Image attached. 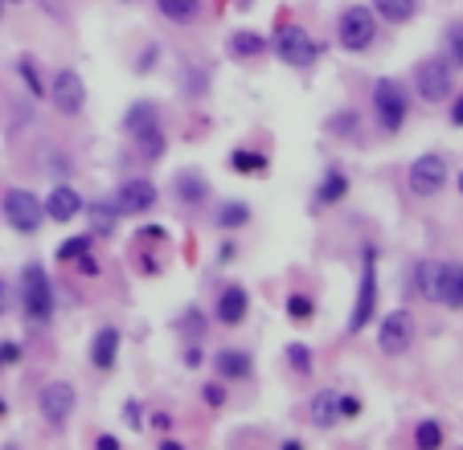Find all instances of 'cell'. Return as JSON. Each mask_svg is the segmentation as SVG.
I'll list each match as a JSON object with an SVG mask.
<instances>
[{"mask_svg":"<svg viewBox=\"0 0 463 450\" xmlns=\"http://www.w3.org/2000/svg\"><path fill=\"white\" fill-rule=\"evenodd\" d=\"M87 250H90V234H82V237H70V242L58 250V258H62V262H75V258H82Z\"/></svg>","mask_w":463,"mask_h":450,"instance_id":"32","label":"cell"},{"mask_svg":"<svg viewBox=\"0 0 463 450\" xmlns=\"http://www.w3.org/2000/svg\"><path fill=\"white\" fill-rule=\"evenodd\" d=\"M95 450H119V442H115V438H111V434H103V438H98V442H95Z\"/></svg>","mask_w":463,"mask_h":450,"instance_id":"43","label":"cell"},{"mask_svg":"<svg viewBox=\"0 0 463 450\" xmlns=\"http://www.w3.org/2000/svg\"><path fill=\"white\" fill-rule=\"evenodd\" d=\"M197 4L201 0H156V9L169 17V21H177V25H189L197 17Z\"/></svg>","mask_w":463,"mask_h":450,"instance_id":"23","label":"cell"},{"mask_svg":"<svg viewBox=\"0 0 463 450\" xmlns=\"http://www.w3.org/2000/svg\"><path fill=\"white\" fill-rule=\"evenodd\" d=\"M75 262H78V270H82V275H87V279H95V275H98V262H95V258H90V254L75 258Z\"/></svg>","mask_w":463,"mask_h":450,"instance_id":"38","label":"cell"},{"mask_svg":"<svg viewBox=\"0 0 463 450\" xmlns=\"http://www.w3.org/2000/svg\"><path fill=\"white\" fill-rule=\"evenodd\" d=\"M115 356H119V332L115 328H98L95 344H90V365L98 373H107V369H115Z\"/></svg>","mask_w":463,"mask_h":450,"instance_id":"17","label":"cell"},{"mask_svg":"<svg viewBox=\"0 0 463 450\" xmlns=\"http://www.w3.org/2000/svg\"><path fill=\"white\" fill-rule=\"evenodd\" d=\"M287 365L295 369L300 376H308V373H312V353H308L303 344H291V348H287Z\"/></svg>","mask_w":463,"mask_h":450,"instance_id":"31","label":"cell"},{"mask_svg":"<svg viewBox=\"0 0 463 450\" xmlns=\"http://www.w3.org/2000/svg\"><path fill=\"white\" fill-rule=\"evenodd\" d=\"M345 193H349V181L341 176V172H328V176H324V184L316 189V205H336Z\"/></svg>","mask_w":463,"mask_h":450,"instance_id":"24","label":"cell"},{"mask_svg":"<svg viewBox=\"0 0 463 450\" xmlns=\"http://www.w3.org/2000/svg\"><path fill=\"white\" fill-rule=\"evenodd\" d=\"M443 184H447V160L439 151H427L410 164V193L414 197H435Z\"/></svg>","mask_w":463,"mask_h":450,"instance_id":"9","label":"cell"},{"mask_svg":"<svg viewBox=\"0 0 463 450\" xmlns=\"http://www.w3.org/2000/svg\"><path fill=\"white\" fill-rule=\"evenodd\" d=\"M247 221H250V209L242 201L222 205V213H217V225H222V229H230V225H247Z\"/></svg>","mask_w":463,"mask_h":450,"instance_id":"29","label":"cell"},{"mask_svg":"<svg viewBox=\"0 0 463 450\" xmlns=\"http://www.w3.org/2000/svg\"><path fill=\"white\" fill-rule=\"evenodd\" d=\"M115 221H119L115 201H98V205H90V225H95V234H111V229H115Z\"/></svg>","mask_w":463,"mask_h":450,"instance_id":"26","label":"cell"},{"mask_svg":"<svg viewBox=\"0 0 463 450\" xmlns=\"http://www.w3.org/2000/svg\"><path fill=\"white\" fill-rule=\"evenodd\" d=\"M283 450H303V442H295V438H287V442H283Z\"/></svg>","mask_w":463,"mask_h":450,"instance_id":"46","label":"cell"},{"mask_svg":"<svg viewBox=\"0 0 463 450\" xmlns=\"http://www.w3.org/2000/svg\"><path fill=\"white\" fill-rule=\"evenodd\" d=\"M9 4H21V0H9Z\"/></svg>","mask_w":463,"mask_h":450,"instance_id":"49","label":"cell"},{"mask_svg":"<svg viewBox=\"0 0 463 450\" xmlns=\"http://www.w3.org/2000/svg\"><path fill=\"white\" fill-rule=\"evenodd\" d=\"M336 37H341V45L345 50H353V54H361V50H369L377 37V12L365 9V4H353V9L341 12V21H336Z\"/></svg>","mask_w":463,"mask_h":450,"instance_id":"4","label":"cell"},{"mask_svg":"<svg viewBox=\"0 0 463 450\" xmlns=\"http://www.w3.org/2000/svg\"><path fill=\"white\" fill-rule=\"evenodd\" d=\"M439 303H447V307H463V267L459 262H443Z\"/></svg>","mask_w":463,"mask_h":450,"instance_id":"19","label":"cell"},{"mask_svg":"<svg viewBox=\"0 0 463 450\" xmlns=\"http://www.w3.org/2000/svg\"><path fill=\"white\" fill-rule=\"evenodd\" d=\"M414 86H419V95L427 98V103H443L455 86L451 66L443 62V58H427V62H419V70H414Z\"/></svg>","mask_w":463,"mask_h":450,"instance_id":"10","label":"cell"},{"mask_svg":"<svg viewBox=\"0 0 463 450\" xmlns=\"http://www.w3.org/2000/svg\"><path fill=\"white\" fill-rule=\"evenodd\" d=\"M123 128H128V136L136 140V148H140L144 160H161L164 156L161 111L152 107V103H136V107L128 111V119H123Z\"/></svg>","mask_w":463,"mask_h":450,"instance_id":"1","label":"cell"},{"mask_svg":"<svg viewBox=\"0 0 463 450\" xmlns=\"http://www.w3.org/2000/svg\"><path fill=\"white\" fill-rule=\"evenodd\" d=\"M0 9H4V0H0Z\"/></svg>","mask_w":463,"mask_h":450,"instance_id":"51","label":"cell"},{"mask_svg":"<svg viewBox=\"0 0 463 450\" xmlns=\"http://www.w3.org/2000/svg\"><path fill=\"white\" fill-rule=\"evenodd\" d=\"M123 418H128V422H140V401H128V409H123Z\"/></svg>","mask_w":463,"mask_h":450,"instance_id":"42","label":"cell"},{"mask_svg":"<svg viewBox=\"0 0 463 450\" xmlns=\"http://www.w3.org/2000/svg\"><path fill=\"white\" fill-rule=\"evenodd\" d=\"M0 209H4V221L17 229V234H37L45 221V205L29 193V189H9L0 197Z\"/></svg>","mask_w":463,"mask_h":450,"instance_id":"2","label":"cell"},{"mask_svg":"<svg viewBox=\"0 0 463 450\" xmlns=\"http://www.w3.org/2000/svg\"><path fill=\"white\" fill-rule=\"evenodd\" d=\"M414 344V315L410 311H389L386 320H381V328H377V348L386 356H402Z\"/></svg>","mask_w":463,"mask_h":450,"instance_id":"8","label":"cell"},{"mask_svg":"<svg viewBox=\"0 0 463 450\" xmlns=\"http://www.w3.org/2000/svg\"><path fill=\"white\" fill-rule=\"evenodd\" d=\"M226 50L234 58H259V54H267V37H259V33H250V29H238V33H230Z\"/></svg>","mask_w":463,"mask_h":450,"instance_id":"21","label":"cell"},{"mask_svg":"<svg viewBox=\"0 0 463 450\" xmlns=\"http://www.w3.org/2000/svg\"><path fill=\"white\" fill-rule=\"evenodd\" d=\"M357 414H361V401H357V397H341V418H357Z\"/></svg>","mask_w":463,"mask_h":450,"instance_id":"37","label":"cell"},{"mask_svg":"<svg viewBox=\"0 0 463 450\" xmlns=\"http://www.w3.org/2000/svg\"><path fill=\"white\" fill-rule=\"evenodd\" d=\"M287 315L295 323H308L316 315V303L308 299V295H291V299H287Z\"/></svg>","mask_w":463,"mask_h":450,"instance_id":"30","label":"cell"},{"mask_svg":"<svg viewBox=\"0 0 463 450\" xmlns=\"http://www.w3.org/2000/svg\"><path fill=\"white\" fill-rule=\"evenodd\" d=\"M87 209V201L78 197V189H70V184H58L54 193L45 197V217L50 221H70V217H78Z\"/></svg>","mask_w":463,"mask_h":450,"instance_id":"14","label":"cell"},{"mask_svg":"<svg viewBox=\"0 0 463 450\" xmlns=\"http://www.w3.org/2000/svg\"><path fill=\"white\" fill-rule=\"evenodd\" d=\"M333 128H336V131H345V136H349V131H353V111H345V115L336 119Z\"/></svg>","mask_w":463,"mask_h":450,"instance_id":"40","label":"cell"},{"mask_svg":"<svg viewBox=\"0 0 463 450\" xmlns=\"http://www.w3.org/2000/svg\"><path fill=\"white\" fill-rule=\"evenodd\" d=\"M451 123H455V128H463V95L455 98V107H451Z\"/></svg>","mask_w":463,"mask_h":450,"instance_id":"41","label":"cell"},{"mask_svg":"<svg viewBox=\"0 0 463 450\" xmlns=\"http://www.w3.org/2000/svg\"><path fill=\"white\" fill-rule=\"evenodd\" d=\"M414 446L419 450H439L443 446V426L439 422H419V430H414Z\"/></svg>","mask_w":463,"mask_h":450,"instance_id":"28","label":"cell"},{"mask_svg":"<svg viewBox=\"0 0 463 450\" xmlns=\"http://www.w3.org/2000/svg\"><path fill=\"white\" fill-rule=\"evenodd\" d=\"M75 385H66V381H50V385L42 389V397H37V406H42V418L50 422L54 430H62L66 422H70V414H75Z\"/></svg>","mask_w":463,"mask_h":450,"instance_id":"11","label":"cell"},{"mask_svg":"<svg viewBox=\"0 0 463 450\" xmlns=\"http://www.w3.org/2000/svg\"><path fill=\"white\" fill-rule=\"evenodd\" d=\"M4 414H9V406H4V397H0V418H4Z\"/></svg>","mask_w":463,"mask_h":450,"instance_id":"47","label":"cell"},{"mask_svg":"<svg viewBox=\"0 0 463 450\" xmlns=\"http://www.w3.org/2000/svg\"><path fill=\"white\" fill-rule=\"evenodd\" d=\"M21 74H25V82H29V90H33V95H42L45 86H42V74H37V66H33V58H21Z\"/></svg>","mask_w":463,"mask_h":450,"instance_id":"34","label":"cell"},{"mask_svg":"<svg viewBox=\"0 0 463 450\" xmlns=\"http://www.w3.org/2000/svg\"><path fill=\"white\" fill-rule=\"evenodd\" d=\"M308 418H312V426H320V430H328L333 422H341V393H333V389H320V393L312 397Z\"/></svg>","mask_w":463,"mask_h":450,"instance_id":"18","label":"cell"},{"mask_svg":"<svg viewBox=\"0 0 463 450\" xmlns=\"http://www.w3.org/2000/svg\"><path fill=\"white\" fill-rule=\"evenodd\" d=\"M181 328H184V332H193L197 340H201V336H205V320H201V315H197V311H189V315H184V320H181Z\"/></svg>","mask_w":463,"mask_h":450,"instance_id":"35","label":"cell"},{"mask_svg":"<svg viewBox=\"0 0 463 450\" xmlns=\"http://www.w3.org/2000/svg\"><path fill=\"white\" fill-rule=\"evenodd\" d=\"M17 356H21V348H17V344H0V361H4V365H12Z\"/></svg>","mask_w":463,"mask_h":450,"instance_id":"39","label":"cell"},{"mask_svg":"<svg viewBox=\"0 0 463 450\" xmlns=\"http://www.w3.org/2000/svg\"><path fill=\"white\" fill-rule=\"evenodd\" d=\"M230 168H238V172H247V176H255V172H267V156H263V151L238 148L234 156H230Z\"/></svg>","mask_w":463,"mask_h":450,"instance_id":"27","label":"cell"},{"mask_svg":"<svg viewBox=\"0 0 463 450\" xmlns=\"http://www.w3.org/2000/svg\"><path fill=\"white\" fill-rule=\"evenodd\" d=\"M447 54L455 66H463V25H451V33H447Z\"/></svg>","mask_w":463,"mask_h":450,"instance_id":"33","label":"cell"},{"mask_svg":"<svg viewBox=\"0 0 463 450\" xmlns=\"http://www.w3.org/2000/svg\"><path fill=\"white\" fill-rule=\"evenodd\" d=\"M275 54L283 58L287 66H295V70H303V66H312L316 62V42H312V33L300 29V25H279V33H275Z\"/></svg>","mask_w":463,"mask_h":450,"instance_id":"7","label":"cell"},{"mask_svg":"<svg viewBox=\"0 0 463 450\" xmlns=\"http://www.w3.org/2000/svg\"><path fill=\"white\" fill-rule=\"evenodd\" d=\"M377 315V254L365 250V267H361V287H357V303L349 315V332H365V323Z\"/></svg>","mask_w":463,"mask_h":450,"instance_id":"5","label":"cell"},{"mask_svg":"<svg viewBox=\"0 0 463 450\" xmlns=\"http://www.w3.org/2000/svg\"><path fill=\"white\" fill-rule=\"evenodd\" d=\"M173 189H177V197H181V201L189 205V209H201L205 197H209V184H205L201 176H197V172H181Z\"/></svg>","mask_w":463,"mask_h":450,"instance_id":"20","label":"cell"},{"mask_svg":"<svg viewBox=\"0 0 463 450\" xmlns=\"http://www.w3.org/2000/svg\"><path fill=\"white\" fill-rule=\"evenodd\" d=\"M459 189H463V176H459Z\"/></svg>","mask_w":463,"mask_h":450,"instance_id":"50","label":"cell"},{"mask_svg":"<svg viewBox=\"0 0 463 450\" xmlns=\"http://www.w3.org/2000/svg\"><path fill=\"white\" fill-rule=\"evenodd\" d=\"M9 311V287H4V279H0V315Z\"/></svg>","mask_w":463,"mask_h":450,"instance_id":"44","label":"cell"},{"mask_svg":"<svg viewBox=\"0 0 463 450\" xmlns=\"http://www.w3.org/2000/svg\"><path fill=\"white\" fill-rule=\"evenodd\" d=\"M373 111H377V123L386 131H398L402 123H406V90H402L394 78H381V82L373 86Z\"/></svg>","mask_w":463,"mask_h":450,"instance_id":"6","label":"cell"},{"mask_svg":"<svg viewBox=\"0 0 463 450\" xmlns=\"http://www.w3.org/2000/svg\"><path fill=\"white\" fill-rule=\"evenodd\" d=\"M439 275H443V262H422V267H419V291H422V299H435V303H439Z\"/></svg>","mask_w":463,"mask_h":450,"instance_id":"25","label":"cell"},{"mask_svg":"<svg viewBox=\"0 0 463 450\" xmlns=\"http://www.w3.org/2000/svg\"><path fill=\"white\" fill-rule=\"evenodd\" d=\"M414 9H419V0H373L377 17H381V21H394V25L410 21V17H414Z\"/></svg>","mask_w":463,"mask_h":450,"instance_id":"22","label":"cell"},{"mask_svg":"<svg viewBox=\"0 0 463 450\" xmlns=\"http://www.w3.org/2000/svg\"><path fill=\"white\" fill-rule=\"evenodd\" d=\"M201 393H205V401H209V406H222V401H226V389H222V385H205L201 389Z\"/></svg>","mask_w":463,"mask_h":450,"instance_id":"36","label":"cell"},{"mask_svg":"<svg viewBox=\"0 0 463 450\" xmlns=\"http://www.w3.org/2000/svg\"><path fill=\"white\" fill-rule=\"evenodd\" d=\"M156 184L148 181V176H136V181H123L119 184V193H115V209L119 217L123 213H148L152 205H156Z\"/></svg>","mask_w":463,"mask_h":450,"instance_id":"13","label":"cell"},{"mask_svg":"<svg viewBox=\"0 0 463 450\" xmlns=\"http://www.w3.org/2000/svg\"><path fill=\"white\" fill-rule=\"evenodd\" d=\"M214 369L222 381H247V376L255 373V361H250V353H242V348H222V353L214 356Z\"/></svg>","mask_w":463,"mask_h":450,"instance_id":"15","label":"cell"},{"mask_svg":"<svg viewBox=\"0 0 463 450\" xmlns=\"http://www.w3.org/2000/svg\"><path fill=\"white\" fill-rule=\"evenodd\" d=\"M21 307L29 320H50L54 315V287H50V275L37 262H29L21 270Z\"/></svg>","mask_w":463,"mask_h":450,"instance_id":"3","label":"cell"},{"mask_svg":"<svg viewBox=\"0 0 463 450\" xmlns=\"http://www.w3.org/2000/svg\"><path fill=\"white\" fill-rule=\"evenodd\" d=\"M161 450H184V446H181L177 438H164V442H161Z\"/></svg>","mask_w":463,"mask_h":450,"instance_id":"45","label":"cell"},{"mask_svg":"<svg viewBox=\"0 0 463 450\" xmlns=\"http://www.w3.org/2000/svg\"><path fill=\"white\" fill-rule=\"evenodd\" d=\"M247 311H250V295L247 287H226L222 295H217V320L222 323H242L247 320Z\"/></svg>","mask_w":463,"mask_h":450,"instance_id":"16","label":"cell"},{"mask_svg":"<svg viewBox=\"0 0 463 450\" xmlns=\"http://www.w3.org/2000/svg\"><path fill=\"white\" fill-rule=\"evenodd\" d=\"M50 98H54L58 115H78V111L87 107V86H82V78L75 70H62L54 78V86H50Z\"/></svg>","mask_w":463,"mask_h":450,"instance_id":"12","label":"cell"},{"mask_svg":"<svg viewBox=\"0 0 463 450\" xmlns=\"http://www.w3.org/2000/svg\"><path fill=\"white\" fill-rule=\"evenodd\" d=\"M0 376H4V361H0Z\"/></svg>","mask_w":463,"mask_h":450,"instance_id":"48","label":"cell"}]
</instances>
